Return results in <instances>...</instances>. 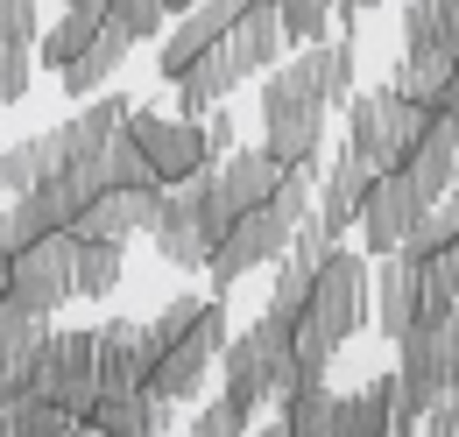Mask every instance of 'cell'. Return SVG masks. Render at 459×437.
I'll return each mask as SVG.
<instances>
[{
	"mask_svg": "<svg viewBox=\"0 0 459 437\" xmlns=\"http://www.w3.org/2000/svg\"><path fill=\"white\" fill-rule=\"evenodd\" d=\"M156 374H149V395H163V402H191L198 388H205V374L220 367V353H227V296H170L156 318Z\"/></svg>",
	"mask_w": 459,
	"mask_h": 437,
	"instance_id": "obj_1",
	"label": "cell"
},
{
	"mask_svg": "<svg viewBox=\"0 0 459 437\" xmlns=\"http://www.w3.org/2000/svg\"><path fill=\"white\" fill-rule=\"evenodd\" d=\"M220 374H227V402L233 409H269L297 388V325H283L276 311H262L247 331H233L227 353H220Z\"/></svg>",
	"mask_w": 459,
	"mask_h": 437,
	"instance_id": "obj_2",
	"label": "cell"
},
{
	"mask_svg": "<svg viewBox=\"0 0 459 437\" xmlns=\"http://www.w3.org/2000/svg\"><path fill=\"white\" fill-rule=\"evenodd\" d=\"M29 395L57 402L85 424V409L100 402V338L92 331H43L36 360H29Z\"/></svg>",
	"mask_w": 459,
	"mask_h": 437,
	"instance_id": "obj_3",
	"label": "cell"
},
{
	"mask_svg": "<svg viewBox=\"0 0 459 437\" xmlns=\"http://www.w3.org/2000/svg\"><path fill=\"white\" fill-rule=\"evenodd\" d=\"M453 325L459 318H417L396 338V409L424 424V409L453 388Z\"/></svg>",
	"mask_w": 459,
	"mask_h": 437,
	"instance_id": "obj_4",
	"label": "cell"
},
{
	"mask_svg": "<svg viewBox=\"0 0 459 437\" xmlns=\"http://www.w3.org/2000/svg\"><path fill=\"white\" fill-rule=\"evenodd\" d=\"M290 233H297V218L269 198V205H247V212L227 226V240L212 247V261H205V275H212V296H227L240 275L269 269V261H283L290 254Z\"/></svg>",
	"mask_w": 459,
	"mask_h": 437,
	"instance_id": "obj_5",
	"label": "cell"
},
{
	"mask_svg": "<svg viewBox=\"0 0 459 437\" xmlns=\"http://www.w3.org/2000/svg\"><path fill=\"white\" fill-rule=\"evenodd\" d=\"M127 134H134V149L149 156L156 184H184V176H198L205 163H220L212 141H205V120H184V113L134 107V113H127Z\"/></svg>",
	"mask_w": 459,
	"mask_h": 437,
	"instance_id": "obj_6",
	"label": "cell"
},
{
	"mask_svg": "<svg viewBox=\"0 0 459 437\" xmlns=\"http://www.w3.org/2000/svg\"><path fill=\"white\" fill-rule=\"evenodd\" d=\"M71 254H78L71 233H43V240H29V247L14 254V304L36 311V318H57L64 304L78 296V289H71Z\"/></svg>",
	"mask_w": 459,
	"mask_h": 437,
	"instance_id": "obj_7",
	"label": "cell"
},
{
	"mask_svg": "<svg viewBox=\"0 0 459 437\" xmlns=\"http://www.w3.org/2000/svg\"><path fill=\"white\" fill-rule=\"evenodd\" d=\"M424 191L403 176V169H382L375 184H368V205H360V247L382 261V254H396L403 240H410V226L424 218Z\"/></svg>",
	"mask_w": 459,
	"mask_h": 437,
	"instance_id": "obj_8",
	"label": "cell"
},
{
	"mask_svg": "<svg viewBox=\"0 0 459 437\" xmlns=\"http://www.w3.org/2000/svg\"><path fill=\"white\" fill-rule=\"evenodd\" d=\"M240 7H247V0H198L191 14H177L170 29H163V43H156V71L177 85V78H184V71H191V64L240 21Z\"/></svg>",
	"mask_w": 459,
	"mask_h": 437,
	"instance_id": "obj_9",
	"label": "cell"
},
{
	"mask_svg": "<svg viewBox=\"0 0 459 437\" xmlns=\"http://www.w3.org/2000/svg\"><path fill=\"white\" fill-rule=\"evenodd\" d=\"M92 338H100V388H149L156 353H163L149 318H107Z\"/></svg>",
	"mask_w": 459,
	"mask_h": 437,
	"instance_id": "obj_10",
	"label": "cell"
},
{
	"mask_svg": "<svg viewBox=\"0 0 459 437\" xmlns=\"http://www.w3.org/2000/svg\"><path fill=\"white\" fill-rule=\"evenodd\" d=\"M163 191H170V184L100 191L85 212L71 218V240H134V233H149V226H156V212H163Z\"/></svg>",
	"mask_w": 459,
	"mask_h": 437,
	"instance_id": "obj_11",
	"label": "cell"
},
{
	"mask_svg": "<svg viewBox=\"0 0 459 437\" xmlns=\"http://www.w3.org/2000/svg\"><path fill=\"white\" fill-rule=\"evenodd\" d=\"M127 113H134V107H127L120 92H100L92 107L78 113V120L50 127V134H57V163H64V169H92L100 156H107V141L127 127ZM64 169H57V176H64Z\"/></svg>",
	"mask_w": 459,
	"mask_h": 437,
	"instance_id": "obj_12",
	"label": "cell"
},
{
	"mask_svg": "<svg viewBox=\"0 0 459 437\" xmlns=\"http://www.w3.org/2000/svg\"><path fill=\"white\" fill-rule=\"evenodd\" d=\"M85 424H100L107 437H170L177 402L149 395V388H100V402L85 409Z\"/></svg>",
	"mask_w": 459,
	"mask_h": 437,
	"instance_id": "obj_13",
	"label": "cell"
},
{
	"mask_svg": "<svg viewBox=\"0 0 459 437\" xmlns=\"http://www.w3.org/2000/svg\"><path fill=\"white\" fill-rule=\"evenodd\" d=\"M149 240H156V254H163L170 269H205V261H212V240L198 233V198H191V184H170V191H163V212L149 226Z\"/></svg>",
	"mask_w": 459,
	"mask_h": 437,
	"instance_id": "obj_14",
	"label": "cell"
},
{
	"mask_svg": "<svg viewBox=\"0 0 459 437\" xmlns=\"http://www.w3.org/2000/svg\"><path fill=\"white\" fill-rule=\"evenodd\" d=\"M396 431V374H375L353 395H333V437H389Z\"/></svg>",
	"mask_w": 459,
	"mask_h": 437,
	"instance_id": "obj_15",
	"label": "cell"
},
{
	"mask_svg": "<svg viewBox=\"0 0 459 437\" xmlns=\"http://www.w3.org/2000/svg\"><path fill=\"white\" fill-rule=\"evenodd\" d=\"M43 331H50V318L22 311L14 296L0 304V402L29 395V360H36V338H43Z\"/></svg>",
	"mask_w": 459,
	"mask_h": 437,
	"instance_id": "obj_16",
	"label": "cell"
},
{
	"mask_svg": "<svg viewBox=\"0 0 459 437\" xmlns=\"http://www.w3.org/2000/svg\"><path fill=\"white\" fill-rule=\"evenodd\" d=\"M368 184H375V169L360 163L353 149H346L340 163H333L325 176H318V226H325L333 240H340L346 226H360V205H368Z\"/></svg>",
	"mask_w": 459,
	"mask_h": 437,
	"instance_id": "obj_17",
	"label": "cell"
},
{
	"mask_svg": "<svg viewBox=\"0 0 459 437\" xmlns=\"http://www.w3.org/2000/svg\"><path fill=\"white\" fill-rule=\"evenodd\" d=\"M283 176H290V163H276L269 149H233V156H220V191H227L233 218L247 212V205H269Z\"/></svg>",
	"mask_w": 459,
	"mask_h": 437,
	"instance_id": "obj_18",
	"label": "cell"
},
{
	"mask_svg": "<svg viewBox=\"0 0 459 437\" xmlns=\"http://www.w3.org/2000/svg\"><path fill=\"white\" fill-rule=\"evenodd\" d=\"M127 50H134V36H127L120 21H100V36H92V43L78 50V64H71V71H57V78H64V92H71V99H92V92H100L107 78H120Z\"/></svg>",
	"mask_w": 459,
	"mask_h": 437,
	"instance_id": "obj_19",
	"label": "cell"
},
{
	"mask_svg": "<svg viewBox=\"0 0 459 437\" xmlns=\"http://www.w3.org/2000/svg\"><path fill=\"white\" fill-rule=\"evenodd\" d=\"M375 325L382 338H403L417 325V261L410 254H382V275H375Z\"/></svg>",
	"mask_w": 459,
	"mask_h": 437,
	"instance_id": "obj_20",
	"label": "cell"
},
{
	"mask_svg": "<svg viewBox=\"0 0 459 437\" xmlns=\"http://www.w3.org/2000/svg\"><path fill=\"white\" fill-rule=\"evenodd\" d=\"M403 176H410L431 205H438L446 191H459V141H453V127H446V120H438V127H431V134L403 156Z\"/></svg>",
	"mask_w": 459,
	"mask_h": 437,
	"instance_id": "obj_21",
	"label": "cell"
},
{
	"mask_svg": "<svg viewBox=\"0 0 459 437\" xmlns=\"http://www.w3.org/2000/svg\"><path fill=\"white\" fill-rule=\"evenodd\" d=\"M283 120H325L318 85H311L297 64H276V71L262 78V127H283Z\"/></svg>",
	"mask_w": 459,
	"mask_h": 437,
	"instance_id": "obj_22",
	"label": "cell"
},
{
	"mask_svg": "<svg viewBox=\"0 0 459 437\" xmlns=\"http://www.w3.org/2000/svg\"><path fill=\"white\" fill-rule=\"evenodd\" d=\"M43 233H64L57 218V198L36 184V191H22V198H7V212H0V261H14L29 240H43Z\"/></svg>",
	"mask_w": 459,
	"mask_h": 437,
	"instance_id": "obj_23",
	"label": "cell"
},
{
	"mask_svg": "<svg viewBox=\"0 0 459 437\" xmlns=\"http://www.w3.org/2000/svg\"><path fill=\"white\" fill-rule=\"evenodd\" d=\"M227 43L240 50L247 71H276V56H283V21H276V0H247L240 7V21L227 29Z\"/></svg>",
	"mask_w": 459,
	"mask_h": 437,
	"instance_id": "obj_24",
	"label": "cell"
},
{
	"mask_svg": "<svg viewBox=\"0 0 459 437\" xmlns=\"http://www.w3.org/2000/svg\"><path fill=\"white\" fill-rule=\"evenodd\" d=\"M297 71L318 85V99H325V107H346V99H353V29L333 36V43H304Z\"/></svg>",
	"mask_w": 459,
	"mask_h": 437,
	"instance_id": "obj_25",
	"label": "cell"
},
{
	"mask_svg": "<svg viewBox=\"0 0 459 437\" xmlns=\"http://www.w3.org/2000/svg\"><path fill=\"white\" fill-rule=\"evenodd\" d=\"M410 261H417V318H459V240Z\"/></svg>",
	"mask_w": 459,
	"mask_h": 437,
	"instance_id": "obj_26",
	"label": "cell"
},
{
	"mask_svg": "<svg viewBox=\"0 0 459 437\" xmlns=\"http://www.w3.org/2000/svg\"><path fill=\"white\" fill-rule=\"evenodd\" d=\"M403 50L459 56V0H410L403 7Z\"/></svg>",
	"mask_w": 459,
	"mask_h": 437,
	"instance_id": "obj_27",
	"label": "cell"
},
{
	"mask_svg": "<svg viewBox=\"0 0 459 437\" xmlns=\"http://www.w3.org/2000/svg\"><path fill=\"white\" fill-rule=\"evenodd\" d=\"M57 134H29V141H14L7 156H0V191L7 198H22V191H36V184H50L57 176Z\"/></svg>",
	"mask_w": 459,
	"mask_h": 437,
	"instance_id": "obj_28",
	"label": "cell"
},
{
	"mask_svg": "<svg viewBox=\"0 0 459 437\" xmlns=\"http://www.w3.org/2000/svg\"><path fill=\"white\" fill-rule=\"evenodd\" d=\"M453 64H459V56H446V50H403L396 71H389V85H396L403 99L438 107V99H446V85H453Z\"/></svg>",
	"mask_w": 459,
	"mask_h": 437,
	"instance_id": "obj_29",
	"label": "cell"
},
{
	"mask_svg": "<svg viewBox=\"0 0 459 437\" xmlns=\"http://www.w3.org/2000/svg\"><path fill=\"white\" fill-rule=\"evenodd\" d=\"M100 21H107L100 7H64V21H50V29L36 36V56H43L50 71H71V64H78V50L100 36Z\"/></svg>",
	"mask_w": 459,
	"mask_h": 437,
	"instance_id": "obj_30",
	"label": "cell"
},
{
	"mask_svg": "<svg viewBox=\"0 0 459 437\" xmlns=\"http://www.w3.org/2000/svg\"><path fill=\"white\" fill-rule=\"evenodd\" d=\"M120 269H127L120 240H78V254H71V289H78L85 304H92V296H114Z\"/></svg>",
	"mask_w": 459,
	"mask_h": 437,
	"instance_id": "obj_31",
	"label": "cell"
},
{
	"mask_svg": "<svg viewBox=\"0 0 459 437\" xmlns=\"http://www.w3.org/2000/svg\"><path fill=\"white\" fill-rule=\"evenodd\" d=\"M276 409H283V431L290 437H333V388H325V381L290 388Z\"/></svg>",
	"mask_w": 459,
	"mask_h": 437,
	"instance_id": "obj_32",
	"label": "cell"
},
{
	"mask_svg": "<svg viewBox=\"0 0 459 437\" xmlns=\"http://www.w3.org/2000/svg\"><path fill=\"white\" fill-rule=\"evenodd\" d=\"M459 240V191H446L438 205H424V218L410 226V240H403L396 254H438V247H453Z\"/></svg>",
	"mask_w": 459,
	"mask_h": 437,
	"instance_id": "obj_33",
	"label": "cell"
},
{
	"mask_svg": "<svg viewBox=\"0 0 459 437\" xmlns=\"http://www.w3.org/2000/svg\"><path fill=\"white\" fill-rule=\"evenodd\" d=\"M100 184H107V191H142V184H156V169H149V156L134 149L127 127H120L114 141H107V156H100Z\"/></svg>",
	"mask_w": 459,
	"mask_h": 437,
	"instance_id": "obj_34",
	"label": "cell"
},
{
	"mask_svg": "<svg viewBox=\"0 0 459 437\" xmlns=\"http://www.w3.org/2000/svg\"><path fill=\"white\" fill-rule=\"evenodd\" d=\"M276 21H283V43H325V29L340 21V7L333 0H276Z\"/></svg>",
	"mask_w": 459,
	"mask_h": 437,
	"instance_id": "obj_35",
	"label": "cell"
},
{
	"mask_svg": "<svg viewBox=\"0 0 459 437\" xmlns=\"http://www.w3.org/2000/svg\"><path fill=\"white\" fill-rule=\"evenodd\" d=\"M107 21H120L134 43H149V36L170 29V7H163V0H107Z\"/></svg>",
	"mask_w": 459,
	"mask_h": 437,
	"instance_id": "obj_36",
	"label": "cell"
},
{
	"mask_svg": "<svg viewBox=\"0 0 459 437\" xmlns=\"http://www.w3.org/2000/svg\"><path fill=\"white\" fill-rule=\"evenodd\" d=\"M36 36H43V14H36V0H0V43L29 50Z\"/></svg>",
	"mask_w": 459,
	"mask_h": 437,
	"instance_id": "obj_37",
	"label": "cell"
},
{
	"mask_svg": "<svg viewBox=\"0 0 459 437\" xmlns=\"http://www.w3.org/2000/svg\"><path fill=\"white\" fill-rule=\"evenodd\" d=\"M191 437H247V409H233L227 395H220V402H205L191 416Z\"/></svg>",
	"mask_w": 459,
	"mask_h": 437,
	"instance_id": "obj_38",
	"label": "cell"
},
{
	"mask_svg": "<svg viewBox=\"0 0 459 437\" xmlns=\"http://www.w3.org/2000/svg\"><path fill=\"white\" fill-rule=\"evenodd\" d=\"M14 99H29V50L0 43V107H14Z\"/></svg>",
	"mask_w": 459,
	"mask_h": 437,
	"instance_id": "obj_39",
	"label": "cell"
},
{
	"mask_svg": "<svg viewBox=\"0 0 459 437\" xmlns=\"http://www.w3.org/2000/svg\"><path fill=\"white\" fill-rule=\"evenodd\" d=\"M205 141H212V156H233V120H227L220 107L205 113Z\"/></svg>",
	"mask_w": 459,
	"mask_h": 437,
	"instance_id": "obj_40",
	"label": "cell"
},
{
	"mask_svg": "<svg viewBox=\"0 0 459 437\" xmlns=\"http://www.w3.org/2000/svg\"><path fill=\"white\" fill-rule=\"evenodd\" d=\"M438 120L453 127V141H459V64H453V85H446V99H438Z\"/></svg>",
	"mask_w": 459,
	"mask_h": 437,
	"instance_id": "obj_41",
	"label": "cell"
},
{
	"mask_svg": "<svg viewBox=\"0 0 459 437\" xmlns=\"http://www.w3.org/2000/svg\"><path fill=\"white\" fill-rule=\"evenodd\" d=\"M14 296V261H0V304Z\"/></svg>",
	"mask_w": 459,
	"mask_h": 437,
	"instance_id": "obj_42",
	"label": "cell"
},
{
	"mask_svg": "<svg viewBox=\"0 0 459 437\" xmlns=\"http://www.w3.org/2000/svg\"><path fill=\"white\" fill-rule=\"evenodd\" d=\"M163 7H170V21H177V14H191V7H198V0H163Z\"/></svg>",
	"mask_w": 459,
	"mask_h": 437,
	"instance_id": "obj_43",
	"label": "cell"
},
{
	"mask_svg": "<svg viewBox=\"0 0 459 437\" xmlns=\"http://www.w3.org/2000/svg\"><path fill=\"white\" fill-rule=\"evenodd\" d=\"M453 388H459V325H453Z\"/></svg>",
	"mask_w": 459,
	"mask_h": 437,
	"instance_id": "obj_44",
	"label": "cell"
},
{
	"mask_svg": "<svg viewBox=\"0 0 459 437\" xmlns=\"http://www.w3.org/2000/svg\"><path fill=\"white\" fill-rule=\"evenodd\" d=\"M255 437H290V431H283V416H276V424H269V431H255Z\"/></svg>",
	"mask_w": 459,
	"mask_h": 437,
	"instance_id": "obj_45",
	"label": "cell"
},
{
	"mask_svg": "<svg viewBox=\"0 0 459 437\" xmlns=\"http://www.w3.org/2000/svg\"><path fill=\"white\" fill-rule=\"evenodd\" d=\"M78 437H107V431H100V424H78Z\"/></svg>",
	"mask_w": 459,
	"mask_h": 437,
	"instance_id": "obj_46",
	"label": "cell"
}]
</instances>
